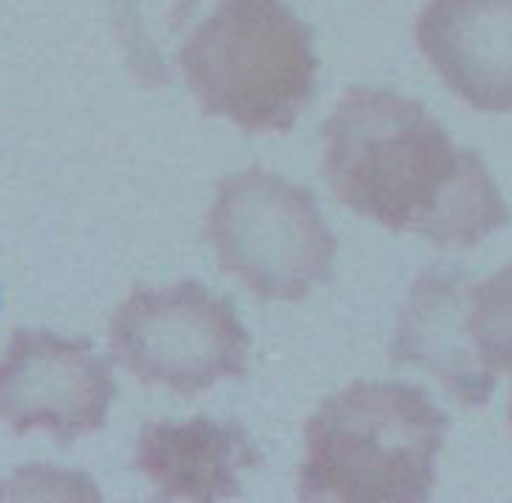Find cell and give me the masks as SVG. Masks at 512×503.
Listing matches in <instances>:
<instances>
[{
	"instance_id": "cell-1",
	"label": "cell",
	"mask_w": 512,
	"mask_h": 503,
	"mask_svg": "<svg viewBox=\"0 0 512 503\" xmlns=\"http://www.w3.org/2000/svg\"><path fill=\"white\" fill-rule=\"evenodd\" d=\"M332 193L392 232L467 250L509 223V208L473 148L452 145L422 103L350 88L323 124Z\"/></svg>"
},
{
	"instance_id": "cell-2",
	"label": "cell",
	"mask_w": 512,
	"mask_h": 503,
	"mask_svg": "<svg viewBox=\"0 0 512 503\" xmlns=\"http://www.w3.org/2000/svg\"><path fill=\"white\" fill-rule=\"evenodd\" d=\"M449 416L407 383H350L305 425L302 500L416 503L434 488Z\"/></svg>"
},
{
	"instance_id": "cell-3",
	"label": "cell",
	"mask_w": 512,
	"mask_h": 503,
	"mask_svg": "<svg viewBox=\"0 0 512 503\" xmlns=\"http://www.w3.org/2000/svg\"><path fill=\"white\" fill-rule=\"evenodd\" d=\"M202 112L247 133H284L317 91L314 34L284 0H217L181 46Z\"/></svg>"
},
{
	"instance_id": "cell-4",
	"label": "cell",
	"mask_w": 512,
	"mask_h": 503,
	"mask_svg": "<svg viewBox=\"0 0 512 503\" xmlns=\"http://www.w3.org/2000/svg\"><path fill=\"white\" fill-rule=\"evenodd\" d=\"M205 232L220 269L263 302H299L332 278L338 238L317 196L263 166L217 184Z\"/></svg>"
},
{
	"instance_id": "cell-5",
	"label": "cell",
	"mask_w": 512,
	"mask_h": 503,
	"mask_svg": "<svg viewBox=\"0 0 512 503\" xmlns=\"http://www.w3.org/2000/svg\"><path fill=\"white\" fill-rule=\"evenodd\" d=\"M112 353L145 386L178 395L244 377L250 338L229 299L196 281L169 290H136L112 317Z\"/></svg>"
},
{
	"instance_id": "cell-6",
	"label": "cell",
	"mask_w": 512,
	"mask_h": 503,
	"mask_svg": "<svg viewBox=\"0 0 512 503\" xmlns=\"http://www.w3.org/2000/svg\"><path fill=\"white\" fill-rule=\"evenodd\" d=\"M112 401V362L88 341L19 329L0 356V422L16 434L49 431L73 443L106 425Z\"/></svg>"
},
{
	"instance_id": "cell-7",
	"label": "cell",
	"mask_w": 512,
	"mask_h": 503,
	"mask_svg": "<svg viewBox=\"0 0 512 503\" xmlns=\"http://www.w3.org/2000/svg\"><path fill=\"white\" fill-rule=\"evenodd\" d=\"M416 46L479 112H512V0H428Z\"/></svg>"
},
{
	"instance_id": "cell-8",
	"label": "cell",
	"mask_w": 512,
	"mask_h": 503,
	"mask_svg": "<svg viewBox=\"0 0 512 503\" xmlns=\"http://www.w3.org/2000/svg\"><path fill=\"white\" fill-rule=\"evenodd\" d=\"M470 281L455 272L428 269L410 287L392 344L395 365L431 374L464 407L491 398L497 374L488 371L467 329Z\"/></svg>"
},
{
	"instance_id": "cell-9",
	"label": "cell",
	"mask_w": 512,
	"mask_h": 503,
	"mask_svg": "<svg viewBox=\"0 0 512 503\" xmlns=\"http://www.w3.org/2000/svg\"><path fill=\"white\" fill-rule=\"evenodd\" d=\"M241 422L196 416L184 425L151 422L139 434L136 467L157 485L160 500L214 503L241 494L238 470L260 464Z\"/></svg>"
},
{
	"instance_id": "cell-10",
	"label": "cell",
	"mask_w": 512,
	"mask_h": 503,
	"mask_svg": "<svg viewBox=\"0 0 512 503\" xmlns=\"http://www.w3.org/2000/svg\"><path fill=\"white\" fill-rule=\"evenodd\" d=\"M118 40L133 73L142 82L160 85L169 79V52L196 0H106Z\"/></svg>"
},
{
	"instance_id": "cell-11",
	"label": "cell",
	"mask_w": 512,
	"mask_h": 503,
	"mask_svg": "<svg viewBox=\"0 0 512 503\" xmlns=\"http://www.w3.org/2000/svg\"><path fill=\"white\" fill-rule=\"evenodd\" d=\"M467 329L482 365L512 374V263L482 284H470Z\"/></svg>"
},
{
	"instance_id": "cell-12",
	"label": "cell",
	"mask_w": 512,
	"mask_h": 503,
	"mask_svg": "<svg viewBox=\"0 0 512 503\" xmlns=\"http://www.w3.org/2000/svg\"><path fill=\"white\" fill-rule=\"evenodd\" d=\"M509 428H512V401H509Z\"/></svg>"
}]
</instances>
